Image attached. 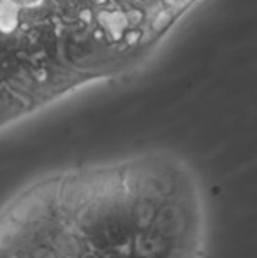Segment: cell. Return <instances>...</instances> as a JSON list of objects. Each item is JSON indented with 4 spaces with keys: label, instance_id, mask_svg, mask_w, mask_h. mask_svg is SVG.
Returning <instances> with one entry per match:
<instances>
[{
    "label": "cell",
    "instance_id": "1",
    "mask_svg": "<svg viewBox=\"0 0 257 258\" xmlns=\"http://www.w3.org/2000/svg\"><path fill=\"white\" fill-rule=\"evenodd\" d=\"M204 181L139 151L35 174L0 202V258H208Z\"/></svg>",
    "mask_w": 257,
    "mask_h": 258
}]
</instances>
